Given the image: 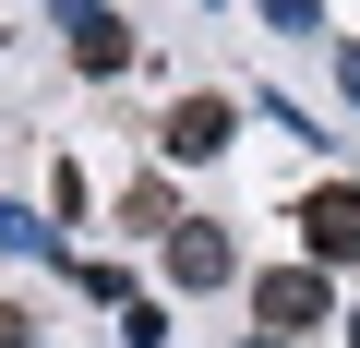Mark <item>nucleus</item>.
Instances as JSON below:
<instances>
[{"label": "nucleus", "mask_w": 360, "mask_h": 348, "mask_svg": "<svg viewBox=\"0 0 360 348\" xmlns=\"http://www.w3.org/2000/svg\"><path fill=\"white\" fill-rule=\"evenodd\" d=\"M300 264H360V181H312L300 193Z\"/></svg>", "instance_id": "obj_1"}, {"label": "nucleus", "mask_w": 360, "mask_h": 348, "mask_svg": "<svg viewBox=\"0 0 360 348\" xmlns=\"http://www.w3.org/2000/svg\"><path fill=\"white\" fill-rule=\"evenodd\" d=\"M49 13H60V37H72V72H84V84H120V72H132V25L108 13V0H49Z\"/></svg>", "instance_id": "obj_2"}, {"label": "nucleus", "mask_w": 360, "mask_h": 348, "mask_svg": "<svg viewBox=\"0 0 360 348\" xmlns=\"http://www.w3.org/2000/svg\"><path fill=\"white\" fill-rule=\"evenodd\" d=\"M252 324H264V336H312V324H336L324 264H276V276H252Z\"/></svg>", "instance_id": "obj_3"}, {"label": "nucleus", "mask_w": 360, "mask_h": 348, "mask_svg": "<svg viewBox=\"0 0 360 348\" xmlns=\"http://www.w3.org/2000/svg\"><path fill=\"white\" fill-rule=\"evenodd\" d=\"M229 276H240V240L217 217H180L168 228V288H229Z\"/></svg>", "instance_id": "obj_4"}, {"label": "nucleus", "mask_w": 360, "mask_h": 348, "mask_svg": "<svg viewBox=\"0 0 360 348\" xmlns=\"http://www.w3.org/2000/svg\"><path fill=\"white\" fill-rule=\"evenodd\" d=\"M240 144V108L229 96H180L168 108V168H205V156H229Z\"/></svg>", "instance_id": "obj_5"}, {"label": "nucleus", "mask_w": 360, "mask_h": 348, "mask_svg": "<svg viewBox=\"0 0 360 348\" xmlns=\"http://www.w3.org/2000/svg\"><path fill=\"white\" fill-rule=\"evenodd\" d=\"M120 217H132V228H156V240L180 228V205H168V181H132V205H120Z\"/></svg>", "instance_id": "obj_6"}, {"label": "nucleus", "mask_w": 360, "mask_h": 348, "mask_svg": "<svg viewBox=\"0 0 360 348\" xmlns=\"http://www.w3.org/2000/svg\"><path fill=\"white\" fill-rule=\"evenodd\" d=\"M120 348H168V312L156 300H120Z\"/></svg>", "instance_id": "obj_7"}, {"label": "nucleus", "mask_w": 360, "mask_h": 348, "mask_svg": "<svg viewBox=\"0 0 360 348\" xmlns=\"http://www.w3.org/2000/svg\"><path fill=\"white\" fill-rule=\"evenodd\" d=\"M264 25L276 37H324V0H264Z\"/></svg>", "instance_id": "obj_8"}, {"label": "nucleus", "mask_w": 360, "mask_h": 348, "mask_svg": "<svg viewBox=\"0 0 360 348\" xmlns=\"http://www.w3.org/2000/svg\"><path fill=\"white\" fill-rule=\"evenodd\" d=\"M0 348H37V324H25V312H13V300H0Z\"/></svg>", "instance_id": "obj_9"}, {"label": "nucleus", "mask_w": 360, "mask_h": 348, "mask_svg": "<svg viewBox=\"0 0 360 348\" xmlns=\"http://www.w3.org/2000/svg\"><path fill=\"white\" fill-rule=\"evenodd\" d=\"M336 84H348V108H360V49H336Z\"/></svg>", "instance_id": "obj_10"}, {"label": "nucleus", "mask_w": 360, "mask_h": 348, "mask_svg": "<svg viewBox=\"0 0 360 348\" xmlns=\"http://www.w3.org/2000/svg\"><path fill=\"white\" fill-rule=\"evenodd\" d=\"M240 348H288V336H240Z\"/></svg>", "instance_id": "obj_11"}, {"label": "nucleus", "mask_w": 360, "mask_h": 348, "mask_svg": "<svg viewBox=\"0 0 360 348\" xmlns=\"http://www.w3.org/2000/svg\"><path fill=\"white\" fill-rule=\"evenodd\" d=\"M348 348H360V312H348Z\"/></svg>", "instance_id": "obj_12"}]
</instances>
